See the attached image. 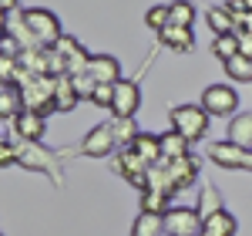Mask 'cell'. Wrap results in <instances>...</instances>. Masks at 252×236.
Wrapping results in <instances>:
<instances>
[{"label": "cell", "mask_w": 252, "mask_h": 236, "mask_svg": "<svg viewBox=\"0 0 252 236\" xmlns=\"http://www.w3.org/2000/svg\"><path fill=\"white\" fill-rule=\"evenodd\" d=\"M24 14V27H27V34L34 38L37 47H54L64 34H61V20L54 10H47V7H27V10H20Z\"/></svg>", "instance_id": "cell-1"}, {"label": "cell", "mask_w": 252, "mask_h": 236, "mask_svg": "<svg viewBox=\"0 0 252 236\" xmlns=\"http://www.w3.org/2000/svg\"><path fill=\"white\" fill-rule=\"evenodd\" d=\"M168 118H172V132H178V135L192 145V142H198V138H205L209 118L212 115H209L202 105H178V108H172Z\"/></svg>", "instance_id": "cell-2"}, {"label": "cell", "mask_w": 252, "mask_h": 236, "mask_svg": "<svg viewBox=\"0 0 252 236\" xmlns=\"http://www.w3.org/2000/svg\"><path fill=\"white\" fill-rule=\"evenodd\" d=\"M61 61H64V75L67 78H78V75H88V64H91V54L84 51L78 44V38H71V34H64V38L51 47Z\"/></svg>", "instance_id": "cell-3"}, {"label": "cell", "mask_w": 252, "mask_h": 236, "mask_svg": "<svg viewBox=\"0 0 252 236\" xmlns=\"http://www.w3.org/2000/svg\"><path fill=\"white\" fill-rule=\"evenodd\" d=\"M202 223L198 209L192 206H172L165 213V236H202Z\"/></svg>", "instance_id": "cell-4"}, {"label": "cell", "mask_w": 252, "mask_h": 236, "mask_svg": "<svg viewBox=\"0 0 252 236\" xmlns=\"http://www.w3.org/2000/svg\"><path fill=\"white\" fill-rule=\"evenodd\" d=\"M209 158L219 169H229V172H242V169L252 172V152L249 149H239L232 142H212L209 145Z\"/></svg>", "instance_id": "cell-5"}, {"label": "cell", "mask_w": 252, "mask_h": 236, "mask_svg": "<svg viewBox=\"0 0 252 236\" xmlns=\"http://www.w3.org/2000/svg\"><path fill=\"white\" fill-rule=\"evenodd\" d=\"M202 108H205L209 115H232L235 118L239 95H235V88H229V84H209V88L202 91Z\"/></svg>", "instance_id": "cell-6"}, {"label": "cell", "mask_w": 252, "mask_h": 236, "mask_svg": "<svg viewBox=\"0 0 252 236\" xmlns=\"http://www.w3.org/2000/svg\"><path fill=\"white\" fill-rule=\"evenodd\" d=\"M141 108V88L138 81L121 78L115 84V101H111V118H135Z\"/></svg>", "instance_id": "cell-7"}, {"label": "cell", "mask_w": 252, "mask_h": 236, "mask_svg": "<svg viewBox=\"0 0 252 236\" xmlns=\"http://www.w3.org/2000/svg\"><path fill=\"white\" fill-rule=\"evenodd\" d=\"M118 145H115V135H111V128L108 125H94L88 135L81 138V152L88 158H104V156H111Z\"/></svg>", "instance_id": "cell-8"}, {"label": "cell", "mask_w": 252, "mask_h": 236, "mask_svg": "<svg viewBox=\"0 0 252 236\" xmlns=\"http://www.w3.org/2000/svg\"><path fill=\"white\" fill-rule=\"evenodd\" d=\"M115 165H118V172L128 179L131 186L145 189V176H148V169H152V165H148L145 158H138V156H135V149H121V152H118V162H115Z\"/></svg>", "instance_id": "cell-9"}, {"label": "cell", "mask_w": 252, "mask_h": 236, "mask_svg": "<svg viewBox=\"0 0 252 236\" xmlns=\"http://www.w3.org/2000/svg\"><path fill=\"white\" fill-rule=\"evenodd\" d=\"M17 165H24V169H44V172L54 176V158H51V152L40 149V142H24V145H20L17 149Z\"/></svg>", "instance_id": "cell-10"}, {"label": "cell", "mask_w": 252, "mask_h": 236, "mask_svg": "<svg viewBox=\"0 0 252 236\" xmlns=\"http://www.w3.org/2000/svg\"><path fill=\"white\" fill-rule=\"evenodd\" d=\"M88 75H91L97 84H118V81H121V64H118V58H111V54H91Z\"/></svg>", "instance_id": "cell-11"}, {"label": "cell", "mask_w": 252, "mask_h": 236, "mask_svg": "<svg viewBox=\"0 0 252 236\" xmlns=\"http://www.w3.org/2000/svg\"><path fill=\"white\" fill-rule=\"evenodd\" d=\"M14 132L20 135V142H40L44 132H47V121L44 115H34V112H20L14 118Z\"/></svg>", "instance_id": "cell-12"}, {"label": "cell", "mask_w": 252, "mask_h": 236, "mask_svg": "<svg viewBox=\"0 0 252 236\" xmlns=\"http://www.w3.org/2000/svg\"><path fill=\"white\" fill-rule=\"evenodd\" d=\"M168 172H172L175 189H189L195 179H198V162H195V156L175 158V162H168Z\"/></svg>", "instance_id": "cell-13"}, {"label": "cell", "mask_w": 252, "mask_h": 236, "mask_svg": "<svg viewBox=\"0 0 252 236\" xmlns=\"http://www.w3.org/2000/svg\"><path fill=\"white\" fill-rule=\"evenodd\" d=\"M145 189L172 196V193H175V182H172V172H168V162H158V165L148 169V176H145ZM145 189H141V193H145Z\"/></svg>", "instance_id": "cell-14"}, {"label": "cell", "mask_w": 252, "mask_h": 236, "mask_svg": "<svg viewBox=\"0 0 252 236\" xmlns=\"http://www.w3.org/2000/svg\"><path fill=\"white\" fill-rule=\"evenodd\" d=\"M158 138H161V162H175V158L192 156V152H189L192 145H189L185 138L178 135V132H172V128H168V132H161Z\"/></svg>", "instance_id": "cell-15"}, {"label": "cell", "mask_w": 252, "mask_h": 236, "mask_svg": "<svg viewBox=\"0 0 252 236\" xmlns=\"http://www.w3.org/2000/svg\"><path fill=\"white\" fill-rule=\"evenodd\" d=\"M131 149H135V156L145 158L148 165H158V162H161V138L152 135V132H141V135L135 138Z\"/></svg>", "instance_id": "cell-16"}, {"label": "cell", "mask_w": 252, "mask_h": 236, "mask_svg": "<svg viewBox=\"0 0 252 236\" xmlns=\"http://www.w3.org/2000/svg\"><path fill=\"white\" fill-rule=\"evenodd\" d=\"M229 142L239 145V149H249V152H252V112L232 118V125H229Z\"/></svg>", "instance_id": "cell-17"}, {"label": "cell", "mask_w": 252, "mask_h": 236, "mask_svg": "<svg viewBox=\"0 0 252 236\" xmlns=\"http://www.w3.org/2000/svg\"><path fill=\"white\" fill-rule=\"evenodd\" d=\"M108 128H111V135H115V145H121V149H131L135 138L141 135L138 125H135V118H111Z\"/></svg>", "instance_id": "cell-18"}, {"label": "cell", "mask_w": 252, "mask_h": 236, "mask_svg": "<svg viewBox=\"0 0 252 236\" xmlns=\"http://www.w3.org/2000/svg\"><path fill=\"white\" fill-rule=\"evenodd\" d=\"M158 38H161L165 47H172V51H192L195 47V34L189 31V27H172V24H168Z\"/></svg>", "instance_id": "cell-19"}, {"label": "cell", "mask_w": 252, "mask_h": 236, "mask_svg": "<svg viewBox=\"0 0 252 236\" xmlns=\"http://www.w3.org/2000/svg\"><path fill=\"white\" fill-rule=\"evenodd\" d=\"M235 216L232 213H215V216H209L205 223H202V236H235Z\"/></svg>", "instance_id": "cell-20"}, {"label": "cell", "mask_w": 252, "mask_h": 236, "mask_svg": "<svg viewBox=\"0 0 252 236\" xmlns=\"http://www.w3.org/2000/svg\"><path fill=\"white\" fill-rule=\"evenodd\" d=\"M78 101L81 98H78V91H74V84H71L67 75L54 78V108H58V112H71Z\"/></svg>", "instance_id": "cell-21"}, {"label": "cell", "mask_w": 252, "mask_h": 236, "mask_svg": "<svg viewBox=\"0 0 252 236\" xmlns=\"http://www.w3.org/2000/svg\"><path fill=\"white\" fill-rule=\"evenodd\" d=\"M205 20H209V27H212L215 38H222V34H235V17L222 7V3H215V7H209V14H205Z\"/></svg>", "instance_id": "cell-22"}, {"label": "cell", "mask_w": 252, "mask_h": 236, "mask_svg": "<svg viewBox=\"0 0 252 236\" xmlns=\"http://www.w3.org/2000/svg\"><path fill=\"white\" fill-rule=\"evenodd\" d=\"M131 236H165V216H152V213H138Z\"/></svg>", "instance_id": "cell-23"}, {"label": "cell", "mask_w": 252, "mask_h": 236, "mask_svg": "<svg viewBox=\"0 0 252 236\" xmlns=\"http://www.w3.org/2000/svg\"><path fill=\"white\" fill-rule=\"evenodd\" d=\"M24 112V98H20V88L17 84H7L0 91V115L3 118H17Z\"/></svg>", "instance_id": "cell-24"}, {"label": "cell", "mask_w": 252, "mask_h": 236, "mask_svg": "<svg viewBox=\"0 0 252 236\" xmlns=\"http://www.w3.org/2000/svg\"><path fill=\"white\" fill-rule=\"evenodd\" d=\"M212 54L222 61V64L239 58V34H222V38H215L212 40Z\"/></svg>", "instance_id": "cell-25"}, {"label": "cell", "mask_w": 252, "mask_h": 236, "mask_svg": "<svg viewBox=\"0 0 252 236\" xmlns=\"http://www.w3.org/2000/svg\"><path fill=\"white\" fill-rule=\"evenodd\" d=\"M168 199L165 193H152V189H145L141 193V213H152V216H165L172 206H168Z\"/></svg>", "instance_id": "cell-26"}, {"label": "cell", "mask_w": 252, "mask_h": 236, "mask_svg": "<svg viewBox=\"0 0 252 236\" xmlns=\"http://www.w3.org/2000/svg\"><path fill=\"white\" fill-rule=\"evenodd\" d=\"M168 14H172V27H189V31H192V24H195V7L192 3H185V0L168 3Z\"/></svg>", "instance_id": "cell-27"}, {"label": "cell", "mask_w": 252, "mask_h": 236, "mask_svg": "<svg viewBox=\"0 0 252 236\" xmlns=\"http://www.w3.org/2000/svg\"><path fill=\"white\" fill-rule=\"evenodd\" d=\"M225 75H229V81H249L252 84V61L249 58H232V61H225Z\"/></svg>", "instance_id": "cell-28"}, {"label": "cell", "mask_w": 252, "mask_h": 236, "mask_svg": "<svg viewBox=\"0 0 252 236\" xmlns=\"http://www.w3.org/2000/svg\"><path fill=\"white\" fill-rule=\"evenodd\" d=\"M145 24L152 27V31H165L168 24H172V14H168V3H155V7H148V14H145Z\"/></svg>", "instance_id": "cell-29"}, {"label": "cell", "mask_w": 252, "mask_h": 236, "mask_svg": "<svg viewBox=\"0 0 252 236\" xmlns=\"http://www.w3.org/2000/svg\"><path fill=\"white\" fill-rule=\"evenodd\" d=\"M222 209H225V206H222V196H219L215 189H205L202 199H198V216L209 219V216H215V213H222Z\"/></svg>", "instance_id": "cell-30"}, {"label": "cell", "mask_w": 252, "mask_h": 236, "mask_svg": "<svg viewBox=\"0 0 252 236\" xmlns=\"http://www.w3.org/2000/svg\"><path fill=\"white\" fill-rule=\"evenodd\" d=\"M71 84H74L78 98H94V91H97V81L91 75H78V78H71Z\"/></svg>", "instance_id": "cell-31"}, {"label": "cell", "mask_w": 252, "mask_h": 236, "mask_svg": "<svg viewBox=\"0 0 252 236\" xmlns=\"http://www.w3.org/2000/svg\"><path fill=\"white\" fill-rule=\"evenodd\" d=\"M97 108H111V101H115V84H97L94 98H91Z\"/></svg>", "instance_id": "cell-32"}, {"label": "cell", "mask_w": 252, "mask_h": 236, "mask_svg": "<svg viewBox=\"0 0 252 236\" xmlns=\"http://www.w3.org/2000/svg\"><path fill=\"white\" fill-rule=\"evenodd\" d=\"M14 162H17V145L0 138V169H7V165H14Z\"/></svg>", "instance_id": "cell-33"}, {"label": "cell", "mask_w": 252, "mask_h": 236, "mask_svg": "<svg viewBox=\"0 0 252 236\" xmlns=\"http://www.w3.org/2000/svg\"><path fill=\"white\" fill-rule=\"evenodd\" d=\"M235 34H239V54L252 61V34H249V31H246V34H242V31H235Z\"/></svg>", "instance_id": "cell-34"}, {"label": "cell", "mask_w": 252, "mask_h": 236, "mask_svg": "<svg viewBox=\"0 0 252 236\" xmlns=\"http://www.w3.org/2000/svg\"><path fill=\"white\" fill-rule=\"evenodd\" d=\"M17 3H0V38L7 34V20H10V10H14Z\"/></svg>", "instance_id": "cell-35"}, {"label": "cell", "mask_w": 252, "mask_h": 236, "mask_svg": "<svg viewBox=\"0 0 252 236\" xmlns=\"http://www.w3.org/2000/svg\"><path fill=\"white\" fill-rule=\"evenodd\" d=\"M0 236H3V233H0Z\"/></svg>", "instance_id": "cell-36"}]
</instances>
